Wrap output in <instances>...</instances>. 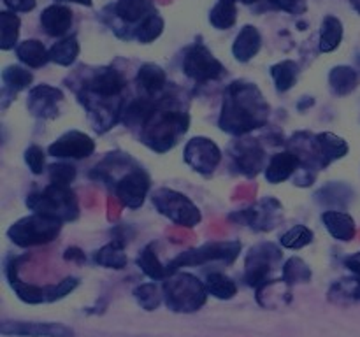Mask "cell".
<instances>
[{
  "instance_id": "1",
  "label": "cell",
  "mask_w": 360,
  "mask_h": 337,
  "mask_svg": "<svg viewBox=\"0 0 360 337\" xmlns=\"http://www.w3.org/2000/svg\"><path fill=\"white\" fill-rule=\"evenodd\" d=\"M269 111V104L255 83L234 81L227 88L218 126L231 136H246L266 125Z\"/></svg>"
},
{
  "instance_id": "2",
  "label": "cell",
  "mask_w": 360,
  "mask_h": 337,
  "mask_svg": "<svg viewBox=\"0 0 360 337\" xmlns=\"http://www.w3.org/2000/svg\"><path fill=\"white\" fill-rule=\"evenodd\" d=\"M190 126L188 112L176 109H158L143 126L141 140L157 153H165L178 144Z\"/></svg>"
},
{
  "instance_id": "3",
  "label": "cell",
  "mask_w": 360,
  "mask_h": 337,
  "mask_svg": "<svg viewBox=\"0 0 360 337\" xmlns=\"http://www.w3.org/2000/svg\"><path fill=\"white\" fill-rule=\"evenodd\" d=\"M27 256H14L6 263V277L9 286L25 304H51L65 298L67 295L72 293L79 286V279L74 276H67L56 284H46V286H37V284H28L18 277V270Z\"/></svg>"
},
{
  "instance_id": "4",
  "label": "cell",
  "mask_w": 360,
  "mask_h": 337,
  "mask_svg": "<svg viewBox=\"0 0 360 337\" xmlns=\"http://www.w3.org/2000/svg\"><path fill=\"white\" fill-rule=\"evenodd\" d=\"M162 291H164L165 305L174 312L199 311L206 304L207 295H210L204 281L181 270L165 277Z\"/></svg>"
},
{
  "instance_id": "5",
  "label": "cell",
  "mask_w": 360,
  "mask_h": 337,
  "mask_svg": "<svg viewBox=\"0 0 360 337\" xmlns=\"http://www.w3.org/2000/svg\"><path fill=\"white\" fill-rule=\"evenodd\" d=\"M32 213L46 214L60 221H76L79 218V204L70 186L51 183L41 192H32L25 200Z\"/></svg>"
},
{
  "instance_id": "6",
  "label": "cell",
  "mask_w": 360,
  "mask_h": 337,
  "mask_svg": "<svg viewBox=\"0 0 360 337\" xmlns=\"http://www.w3.org/2000/svg\"><path fill=\"white\" fill-rule=\"evenodd\" d=\"M62 227L63 221L56 220V218L32 213L11 225L7 230V237L20 248H34V246H42L55 241L62 232Z\"/></svg>"
},
{
  "instance_id": "7",
  "label": "cell",
  "mask_w": 360,
  "mask_h": 337,
  "mask_svg": "<svg viewBox=\"0 0 360 337\" xmlns=\"http://www.w3.org/2000/svg\"><path fill=\"white\" fill-rule=\"evenodd\" d=\"M241 241L234 239V241H214V242H206V244L199 246V248H192L188 251L179 253L176 258H172L167 263L169 276L178 270H181L183 267H195V265H204V263L210 262H224L227 265L238 260L239 253H241Z\"/></svg>"
},
{
  "instance_id": "8",
  "label": "cell",
  "mask_w": 360,
  "mask_h": 337,
  "mask_svg": "<svg viewBox=\"0 0 360 337\" xmlns=\"http://www.w3.org/2000/svg\"><path fill=\"white\" fill-rule=\"evenodd\" d=\"M283 253L273 242H260V244L250 248L245 260V281L248 286L260 290L269 284L271 274L276 270L281 263Z\"/></svg>"
},
{
  "instance_id": "9",
  "label": "cell",
  "mask_w": 360,
  "mask_h": 337,
  "mask_svg": "<svg viewBox=\"0 0 360 337\" xmlns=\"http://www.w3.org/2000/svg\"><path fill=\"white\" fill-rule=\"evenodd\" d=\"M153 206L162 216L169 218L181 227H197L202 220L200 209L181 192L171 188H158L151 197Z\"/></svg>"
},
{
  "instance_id": "10",
  "label": "cell",
  "mask_w": 360,
  "mask_h": 337,
  "mask_svg": "<svg viewBox=\"0 0 360 337\" xmlns=\"http://www.w3.org/2000/svg\"><path fill=\"white\" fill-rule=\"evenodd\" d=\"M183 70L190 79L197 83L217 81L225 74L224 63L200 42L186 49L185 58H183Z\"/></svg>"
},
{
  "instance_id": "11",
  "label": "cell",
  "mask_w": 360,
  "mask_h": 337,
  "mask_svg": "<svg viewBox=\"0 0 360 337\" xmlns=\"http://www.w3.org/2000/svg\"><path fill=\"white\" fill-rule=\"evenodd\" d=\"M125 86V77L118 70L112 67H101L84 81L79 97H90L97 100H123L122 93Z\"/></svg>"
},
{
  "instance_id": "12",
  "label": "cell",
  "mask_w": 360,
  "mask_h": 337,
  "mask_svg": "<svg viewBox=\"0 0 360 337\" xmlns=\"http://www.w3.org/2000/svg\"><path fill=\"white\" fill-rule=\"evenodd\" d=\"M115 193L120 202L129 209H139L146 200L151 188V179L148 172L139 165H134L122 178L112 183Z\"/></svg>"
},
{
  "instance_id": "13",
  "label": "cell",
  "mask_w": 360,
  "mask_h": 337,
  "mask_svg": "<svg viewBox=\"0 0 360 337\" xmlns=\"http://www.w3.org/2000/svg\"><path fill=\"white\" fill-rule=\"evenodd\" d=\"M186 165L202 176L213 174L221 161V150L207 137H193L185 146Z\"/></svg>"
},
{
  "instance_id": "14",
  "label": "cell",
  "mask_w": 360,
  "mask_h": 337,
  "mask_svg": "<svg viewBox=\"0 0 360 337\" xmlns=\"http://www.w3.org/2000/svg\"><path fill=\"white\" fill-rule=\"evenodd\" d=\"M0 333L6 337H76L70 326L56 322H20L4 319Z\"/></svg>"
},
{
  "instance_id": "15",
  "label": "cell",
  "mask_w": 360,
  "mask_h": 337,
  "mask_svg": "<svg viewBox=\"0 0 360 337\" xmlns=\"http://www.w3.org/2000/svg\"><path fill=\"white\" fill-rule=\"evenodd\" d=\"M95 151V140L79 130H69L48 146V153L55 158L65 160H83Z\"/></svg>"
},
{
  "instance_id": "16",
  "label": "cell",
  "mask_w": 360,
  "mask_h": 337,
  "mask_svg": "<svg viewBox=\"0 0 360 337\" xmlns=\"http://www.w3.org/2000/svg\"><path fill=\"white\" fill-rule=\"evenodd\" d=\"M232 158L236 160V165L239 167V171L243 174H246L248 178H253V176L259 174L266 164V153L260 147L259 140L255 139H243L232 143V146L229 147Z\"/></svg>"
},
{
  "instance_id": "17",
  "label": "cell",
  "mask_w": 360,
  "mask_h": 337,
  "mask_svg": "<svg viewBox=\"0 0 360 337\" xmlns=\"http://www.w3.org/2000/svg\"><path fill=\"white\" fill-rule=\"evenodd\" d=\"M63 100V91L49 84H39L28 91V111L35 118L53 119L58 114V104Z\"/></svg>"
},
{
  "instance_id": "18",
  "label": "cell",
  "mask_w": 360,
  "mask_h": 337,
  "mask_svg": "<svg viewBox=\"0 0 360 337\" xmlns=\"http://www.w3.org/2000/svg\"><path fill=\"white\" fill-rule=\"evenodd\" d=\"M299 168H301V160L297 158V154L292 151H281V153L274 154L267 164L266 179L271 185H278V183L287 181L292 176L297 174Z\"/></svg>"
},
{
  "instance_id": "19",
  "label": "cell",
  "mask_w": 360,
  "mask_h": 337,
  "mask_svg": "<svg viewBox=\"0 0 360 337\" xmlns=\"http://www.w3.org/2000/svg\"><path fill=\"white\" fill-rule=\"evenodd\" d=\"M41 27L49 37H62L72 27V11L58 4L46 7L41 14Z\"/></svg>"
},
{
  "instance_id": "20",
  "label": "cell",
  "mask_w": 360,
  "mask_h": 337,
  "mask_svg": "<svg viewBox=\"0 0 360 337\" xmlns=\"http://www.w3.org/2000/svg\"><path fill=\"white\" fill-rule=\"evenodd\" d=\"M322 221L326 225L327 232L333 235L336 241L348 242L357 234V225L355 220L348 213L338 209H329L322 213Z\"/></svg>"
},
{
  "instance_id": "21",
  "label": "cell",
  "mask_w": 360,
  "mask_h": 337,
  "mask_svg": "<svg viewBox=\"0 0 360 337\" xmlns=\"http://www.w3.org/2000/svg\"><path fill=\"white\" fill-rule=\"evenodd\" d=\"M262 46V35L252 25H246L241 28V32L236 37L234 44H232V55L238 62L246 63L252 58H255L257 53L260 51Z\"/></svg>"
},
{
  "instance_id": "22",
  "label": "cell",
  "mask_w": 360,
  "mask_h": 337,
  "mask_svg": "<svg viewBox=\"0 0 360 337\" xmlns=\"http://www.w3.org/2000/svg\"><path fill=\"white\" fill-rule=\"evenodd\" d=\"M273 202H274V199L267 197V199H264L259 206L241 211V213L238 214V220L246 221V223H248L253 230H259V232L271 230V228L274 227L273 214L276 213V211L281 209V206L273 207V209H271L269 206Z\"/></svg>"
},
{
  "instance_id": "23",
  "label": "cell",
  "mask_w": 360,
  "mask_h": 337,
  "mask_svg": "<svg viewBox=\"0 0 360 337\" xmlns=\"http://www.w3.org/2000/svg\"><path fill=\"white\" fill-rule=\"evenodd\" d=\"M315 144L316 150H319L320 158H322L323 167H327V165L333 164V161L341 160L343 157H347L348 150H350L347 140L333 132L316 133Z\"/></svg>"
},
{
  "instance_id": "24",
  "label": "cell",
  "mask_w": 360,
  "mask_h": 337,
  "mask_svg": "<svg viewBox=\"0 0 360 337\" xmlns=\"http://www.w3.org/2000/svg\"><path fill=\"white\" fill-rule=\"evenodd\" d=\"M94 262L97 265L105 267V269H125L127 263H129V258H127L125 253V242H120L116 239H112L109 244H104L94 253Z\"/></svg>"
},
{
  "instance_id": "25",
  "label": "cell",
  "mask_w": 360,
  "mask_h": 337,
  "mask_svg": "<svg viewBox=\"0 0 360 337\" xmlns=\"http://www.w3.org/2000/svg\"><path fill=\"white\" fill-rule=\"evenodd\" d=\"M158 104L155 100H151L150 97L136 98L134 102H130L125 109H123L122 119L127 126L134 128V126H139L143 128L146 125V121L150 119V116L157 111Z\"/></svg>"
},
{
  "instance_id": "26",
  "label": "cell",
  "mask_w": 360,
  "mask_h": 337,
  "mask_svg": "<svg viewBox=\"0 0 360 337\" xmlns=\"http://www.w3.org/2000/svg\"><path fill=\"white\" fill-rule=\"evenodd\" d=\"M136 81L139 88H143L144 93L151 97V95L164 90L165 84H167V74L157 63H144L137 70Z\"/></svg>"
},
{
  "instance_id": "27",
  "label": "cell",
  "mask_w": 360,
  "mask_h": 337,
  "mask_svg": "<svg viewBox=\"0 0 360 337\" xmlns=\"http://www.w3.org/2000/svg\"><path fill=\"white\" fill-rule=\"evenodd\" d=\"M136 263L151 281H164L165 277H169L167 265H164V263L158 260L157 249H155L153 242H150V244H146L141 249L139 255H137Z\"/></svg>"
},
{
  "instance_id": "28",
  "label": "cell",
  "mask_w": 360,
  "mask_h": 337,
  "mask_svg": "<svg viewBox=\"0 0 360 337\" xmlns=\"http://www.w3.org/2000/svg\"><path fill=\"white\" fill-rule=\"evenodd\" d=\"M359 83L360 76L354 67L338 65L329 74L330 90H333L334 95H340V97L350 95L359 86Z\"/></svg>"
},
{
  "instance_id": "29",
  "label": "cell",
  "mask_w": 360,
  "mask_h": 337,
  "mask_svg": "<svg viewBox=\"0 0 360 337\" xmlns=\"http://www.w3.org/2000/svg\"><path fill=\"white\" fill-rule=\"evenodd\" d=\"M16 56L21 63L32 67V69H41L49 62V51L37 39H27L21 44H18Z\"/></svg>"
},
{
  "instance_id": "30",
  "label": "cell",
  "mask_w": 360,
  "mask_h": 337,
  "mask_svg": "<svg viewBox=\"0 0 360 337\" xmlns=\"http://www.w3.org/2000/svg\"><path fill=\"white\" fill-rule=\"evenodd\" d=\"M151 13H155L150 0H118L115 6V14L123 23H139Z\"/></svg>"
},
{
  "instance_id": "31",
  "label": "cell",
  "mask_w": 360,
  "mask_h": 337,
  "mask_svg": "<svg viewBox=\"0 0 360 337\" xmlns=\"http://www.w3.org/2000/svg\"><path fill=\"white\" fill-rule=\"evenodd\" d=\"M79 42H77L76 35L62 39V41L55 42L49 49V62L56 63L60 67H70L79 56Z\"/></svg>"
},
{
  "instance_id": "32",
  "label": "cell",
  "mask_w": 360,
  "mask_h": 337,
  "mask_svg": "<svg viewBox=\"0 0 360 337\" xmlns=\"http://www.w3.org/2000/svg\"><path fill=\"white\" fill-rule=\"evenodd\" d=\"M343 41V23L336 16H327L320 27L319 49L322 53H330L340 48Z\"/></svg>"
},
{
  "instance_id": "33",
  "label": "cell",
  "mask_w": 360,
  "mask_h": 337,
  "mask_svg": "<svg viewBox=\"0 0 360 337\" xmlns=\"http://www.w3.org/2000/svg\"><path fill=\"white\" fill-rule=\"evenodd\" d=\"M204 284H206L207 293L211 297L218 298V300H231L238 293V284H236V281L221 272L207 274Z\"/></svg>"
},
{
  "instance_id": "34",
  "label": "cell",
  "mask_w": 360,
  "mask_h": 337,
  "mask_svg": "<svg viewBox=\"0 0 360 337\" xmlns=\"http://www.w3.org/2000/svg\"><path fill=\"white\" fill-rule=\"evenodd\" d=\"M4 91H9L11 95H16L18 91L27 90L34 81V74L21 65H7L2 70Z\"/></svg>"
},
{
  "instance_id": "35",
  "label": "cell",
  "mask_w": 360,
  "mask_h": 337,
  "mask_svg": "<svg viewBox=\"0 0 360 337\" xmlns=\"http://www.w3.org/2000/svg\"><path fill=\"white\" fill-rule=\"evenodd\" d=\"M271 77H273L274 84H276V90L280 93L290 90L295 84L299 77V65L294 60H283L280 63H274L271 67Z\"/></svg>"
},
{
  "instance_id": "36",
  "label": "cell",
  "mask_w": 360,
  "mask_h": 337,
  "mask_svg": "<svg viewBox=\"0 0 360 337\" xmlns=\"http://www.w3.org/2000/svg\"><path fill=\"white\" fill-rule=\"evenodd\" d=\"M21 21L13 11H2L0 13V49L9 51L14 48L20 37Z\"/></svg>"
},
{
  "instance_id": "37",
  "label": "cell",
  "mask_w": 360,
  "mask_h": 337,
  "mask_svg": "<svg viewBox=\"0 0 360 337\" xmlns=\"http://www.w3.org/2000/svg\"><path fill=\"white\" fill-rule=\"evenodd\" d=\"M238 20V9L234 0H218L210 13V23L218 30H229Z\"/></svg>"
},
{
  "instance_id": "38",
  "label": "cell",
  "mask_w": 360,
  "mask_h": 337,
  "mask_svg": "<svg viewBox=\"0 0 360 337\" xmlns=\"http://www.w3.org/2000/svg\"><path fill=\"white\" fill-rule=\"evenodd\" d=\"M311 269H309L308 263L304 262L302 258L299 256H292L285 262L283 270H281V279L283 283H287L288 286L292 284H297V283H309L311 281Z\"/></svg>"
},
{
  "instance_id": "39",
  "label": "cell",
  "mask_w": 360,
  "mask_h": 337,
  "mask_svg": "<svg viewBox=\"0 0 360 337\" xmlns=\"http://www.w3.org/2000/svg\"><path fill=\"white\" fill-rule=\"evenodd\" d=\"M134 298L144 311H155L162 304L164 291L157 286L155 281L151 283H141L134 288Z\"/></svg>"
},
{
  "instance_id": "40",
  "label": "cell",
  "mask_w": 360,
  "mask_h": 337,
  "mask_svg": "<svg viewBox=\"0 0 360 337\" xmlns=\"http://www.w3.org/2000/svg\"><path fill=\"white\" fill-rule=\"evenodd\" d=\"M313 237H315V234H313L311 228H308L306 225H295V227H292L290 230L281 235L280 244L281 248L287 249H301L304 246L311 244Z\"/></svg>"
},
{
  "instance_id": "41",
  "label": "cell",
  "mask_w": 360,
  "mask_h": 337,
  "mask_svg": "<svg viewBox=\"0 0 360 337\" xmlns=\"http://www.w3.org/2000/svg\"><path fill=\"white\" fill-rule=\"evenodd\" d=\"M164 32V20L158 13H151L144 21H141L139 27L136 28V39L141 44H150L155 39H158Z\"/></svg>"
},
{
  "instance_id": "42",
  "label": "cell",
  "mask_w": 360,
  "mask_h": 337,
  "mask_svg": "<svg viewBox=\"0 0 360 337\" xmlns=\"http://www.w3.org/2000/svg\"><path fill=\"white\" fill-rule=\"evenodd\" d=\"M330 298H348V300H359L360 302V274H355L354 277H345L338 283L333 284L329 291Z\"/></svg>"
},
{
  "instance_id": "43",
  "label": "cell",
  "mask_w": 360,
  "mask_h": 337,
  "mask_svg": "<svg viewBox=\"0 0 360 337\" xmlns=\"http://www.w3.org/2000/svg\"><path fill=\"white\" fill-rule=\"evenodd\" d=\"M76 176L77 168L72 164L60 161V164L49 165V179H51V183H56V185L70 186V183L76 179Z\"/></svg>"
},
{
  "instance_id": "44",
  "label": "cell",
  "mask_w": 360,
  "mask_h": 337,
  "mask_svg": "<svg viewBox=\"0 0 360 337\" xmlns=\"http://www.w3.org/2000/svg\"><path fill=\"white\" fill-rule=\"evenodd\" d=\"M25 164L28 165V168H30V172L34 176H41L42 172L46 171V153L42 147L35 146V144H32V146H28L27 150H25Z\"/></svg>"
},
{
  "instance_id": "45",
  "label": "cell",
  "mask_w": 360,
  "mask_h": 337,
  "mask_svg": "<svg viewBox=\"0 0 360 337\" xmlns=\"http://www.w3.org/2000/svg\"><path fill=\"white\" fill-rule=\"evenodd\" d=\"M269 2L273 4L276 9L287 11V13H292V14L302 13V11L306 9L304 0H269Z\"/></svg>"
},
{
  "instance_id": "46",
  "label": "cell",
  "mask_w": 360,
  "mask_h": 337,
  "mask_svg": "<svg viewBox=\"0 0 360 337\" xmlns=\"http://www.w3.org/2000/svg\"><path fill=\"white\" fill-rule=\"evenodd\" d=\"M4 4L13 13H28L35 9V0H4Z\"/></svg>"
},
{
  "instance_id": "47",
  "label": "cell",
  "mask_w": 360,
  "mask_h": 337,
  "mask_svg": "<svg viewBox=\"0 0 360 337\" xmlns=\"http://www.w3.org/2000/svg\"><path fill=\"white\" fill-rule=\"evenodd\" d=\"M63 258H65L67 262H76V263L86 262V255H84L83 249H79L77 246H70V248H67L65 253H63Z\"/></svg>"
},
{
  "instance_id": "48",
  "label": "cell",
  "mask_w": 360,
  "mask_h": 337,
  "mask_svg": "<svg viewBox=\"0 0 360 337\" xmlns=\"http://www.w3.org/2000/svg\"><path fill=\"white\" fill-rule=\"evenodd\" d=\"M345 267L354 274H360V251L345 258Z\"/></svg>"
},
{
  "instance_id": "49",
  "label": "cell",
  "mask_w": 360,
  "mask_h": 337,
  "mask_svg": "<svg viewBox=\"0 0 360 337\" xmlns=\"http://www.w3.org/2000/svg\"><path fill=\"white\" fill-rule=\"evenodd\" d=\"M62 2H72V4H79V6L90 7L91 4H94V0H62Z\"/></svg>"
},
{
  "instance_id": "50",
  "label": "cell",
  "mask_w": 360,
  "mask_h": 337,
  "mask_svg": "<svg viewBox=\"0 0 360 337\" xmlns=\"http://www.w3.org/2000/svg\"><path fill=\"white\" fill-rule=\"evenodd\" d=\"M350 2H352V6H354V9L360 14V0H350Z\"/></svg>"
},
{
  "instance_id": "51",
  "label": "cell",
  "mask_w": 360,
  "mask_h": 337,
  "mask_svg": "<svg viewBox=\"0 0 360 337\" xmlns=\"http://www.w3.org/2000/svg\"><path fill=\"white\" fill-rule=\"evenodd\" d=\"M239 2H243V4H255L257 0H239Z\"/></svg>"
}]
</instances>
